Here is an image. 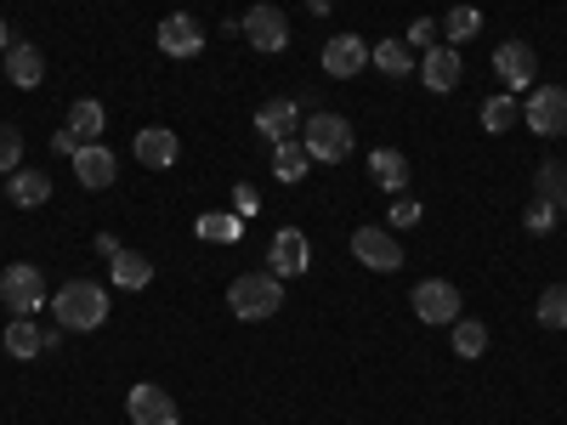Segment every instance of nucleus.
<instances>
[{"label": "nucleus", "mask_w": 567, "mask_h": 425, "mask_svg": "<svg viewBox=\"0 0 567 425\" xmlns=\"http://www.w3.org/2000/svg\"><path fill=\"white\" fill-rule=\"evenodd\" d=\"M120 250H125V245H120V239H114V232H97V256H103V261H114V256H120Z\"/></svg>", "instance_id": "e433bc0d"}, {"label": "nucleus", "mask_w": 567, "mask_h": 425, "mask_svg": "<svg viewBox=\"0 0 567 425\" xmlns=\"http://www.w3.org/2000/svg\"><path fill=\"white\" fill-rule=\"evenodd\" d=\"M329 7H336V0H307V12H312V18H329Z\"/></svg>", "instance_id": "58836bf2"}, {"label": "nucleus", "mask_w": 567, "mask_h": 425, "mask_svg": "<svg viewBox=\"0 0 567 425\" xmlns=\"http://www.w3.org/2000/svg\"><path fill=\"white\" fill-rule=\"evenodd\" d=\"M125 414H131V425H182L176 397L165 386H148V381L125 392Z\"/></svg>", "instance_id": "1a4fd4ad"}, {"label": "nucleus", "mask_w": 567, "mask_h": 425, "mask_svg": "<svg viewBox=\"0 0 567 425\" xmlns=\"http://www.w3.org/2000/svg\"><path fill=\"white\" fill-rule=\"evenodd\" d=\"M494 74L505 80V91H511V97H516V91H534V74H539L534 45H528V40H505L499 52H494Z\"/></svg>", "instance_id": "f8f14e48"}, {"label": "nucleus", "mask_w": 567, "mask_h": 425, "mask_svg": "<svg viewBox=\"0 0 567 425\" xmlns=\"http://www.w3.org/2000/svg\"><path fill=\"white\" fill-rule=\"evenodd\" d=\"M7 199L23 205V210L45 205V199H52V176H45V170H12L7 176Z\"/></svg>", "instance_id": "5701e85b"}, {"label": "nucleus", "mask_w": 567, "mask_h": 425, "mask_svg": "<svg viewBox=\"0 0 567 425\" xmlns=\"http://www.w3.org/2000/svg\"><path fill=\"white\" fill-rule=\"evenodd\" d=\"M159 52H165V58H199V52H205V29L187 18V12H171V18L159 23Z\"/></svg>", "instance_id": "2eb2a0df"}, {"label": "nucleus", "mask_w": 567, "mask_h": 425, "mask_svg": "<svg viewBox=\"0 0 567 425\" xmlns=\"http://www.w3.org/2000/svg\"><path fill=\"white\" fill-rule=\"evenodd\" d=\"M318 63H323L329 80H358V74L369 69V40H363V34H329Z\"/></svg>", "instance_id": "9d476101"}, {"label": "nucleus", "mask_w": 567, "mask_h": 425, "mask_svg": "<svg viewBox=\"0 0 567 425\" xmlns=\"http://www.w3.org/2000/svg\"><path fill=\"white\" fill-rule=\"evenodd\" d=\"M307 170H312V154L301 148V142H278V148H272V182L278 187L307 182Z\"/></svg>", "instance_id": "4be33fe9"}, {"label": "nucleus", "mask_w": 567, "mask_h": 425, "mask_svg": "<svg viewBox=\"0 0 567 425\" xmlns=\"http://www.w3.org/2000/svg\"><path fill=\"white\" fill-rule=\"evenodd\" d=\"M63 125H69L80 142H97V136L109 131V114H103V103H97V97H80V103L69 108V120H63Z\"/></svg>", "instance_id": "393cba45"}, {"label": "nucleus", "mask_w": 567, "mask_h": 425, "mask_svg": "<svg viewBox=\"0 0 567 425\" xmlns=\"http://www.w3.org/2000/svg\"><path fill=\"white\" fill-rule=\"evenodd\" d=\"M420 216H425V210H420V199H403V194H398V205L386 210V221H392V227H420Z\"/></svg>", "instance_id": "f704fd0d"}, {"label": "nucleus", "mask_w": 567, "mask_h": 425, "mask_svg": "<svg viewBox=\"0 0 567 425\" xmlns=\"http://www.w3.org/2000/svg\"><path fill=\"white\" fill-rule=\"evenodd\" d=\"M534 194H539V199H550V205H561V199H567V165H561V159H545V165L534 170Z\"/></svg>", "instance_id": "c85d7f7f"}, {"label": "nucleus", "mask_w": 567, "mask_h": 425, "mask_svg": "<svg viewBox=\"0 0 567 425\" xmlns=\"http://www.w3.org/2000/svg\"><path fill=\"white\" fill-rule=\"evenodd\" d=\"M301 148L312 154V165H341L352 154V125L341 114H312L301 125Z\"/></svg>", "instance_id": "7ed1b4c3"}, {"label": "nucleus", "mask_w": 567, "mask_h": 425, "mask_svg": "<svg viewBox=\"0 0 567 425\" xmlns=\"http://www.w3.org/2000/svg\"><path fill=\"white\" fill-rule=\"evenodd\" d=\"M58 329H74V335H85V329H103L109 323V290L91 278H69L58 290Z\"/></svg>", "instance_id": "f257e3e1"}, {"label": "nucleus", "mask_w": 567, "mask_h": 425, "mask_svg": "<svg viewBox=\"0 0 567 425\" xmlns=\"http://www.w3.org/2000/svg\"><path fill=\"white\" fill-rule=\"evenodd\" d=\"M227 307L239 323H267L278 307H284V278L272 272H239L227 283Z\"/></svg>", "instance_id": "f03ea898"}, {"label": "nucleus", "mask_w": 567, "mask_h": 425, "mask_svg": "<svg viewBox=\"0 0 567 425\" xmlns=\"http://www.w3.org/2000/svg\"><path fill=\"white\" fill-rule=\"evenodd\" d=\"M74 176H80V187H114V176H120V165H114V154L103 148V142H85V148L74 154Z\"/></svg>", "instance_id": "dca6fc26"}, {"label": "nucleus", "mask_w": 567, "mask_h": 425, "mask_svg": "<svg viewBox=\"0 0 567 425\" xmlns=\"http://www.w3.org/2000/svg\"><path fill=\"white\" fill-rule=\"evenodd\" d=\"M437 34H443V23H432V18H414V23L403 29L409 52H432V45H437Z\"/></svg>", "instance_id": "473e14b6"}, {"label": "nucleus", "mask_w": 567, "mask_h": 425, "mask_svg": "<svg viewBox=\"0 0 567 425\" xmlns=\"http://www.w3.org/2000/svg\"><path fill=\"white\" fill-rule=\"evenodd\" d=\"M534 318H539V329H567V283H550L534 307Z\"/></svg>", "instance_id": "c756f323"}, {"label": "nucleus", "mask_w": 567, "mask_h": 425, "mask_svg": "<svg viewBox=\"0 0 567 425\" xmlns=\"http://www.w3.org/2000/svg\"><path fill=\"white\" fill-rule=\"evenodd\" d=\"M449 329H454V352H460L465 363L488 352V323H477V318H454Z\"/></svg>", "instance_id": "bb28decb"}, {"label": "nucleus", "mask_w": 567, "mask_h": 425, "mask_svg": "<svg viewBox=\"0 0 567 425\" xmlns=\"http://www.w3.org/2000/svg\"><path fill=\"white\" fill-rule=\"evenodd\" d=\"M523 125L534 136H567V91L561 85H534L523 103Z\"/></svg>", "instance_id": "423d86ee"}, {"label": "nucleus", "mask_w": 567, "mask_h": 425, "mask_svg": "<svg viewBox=\"0 0 567 425\" xmlns=\"http://www.w3.org/2000/svg\"><path fill=\"white\" fill-rule=\"evenodd\" d=\"M194 232L205 245H239L245 239V216H233V210H205L194 216Z\"/></svg>", "instance_id": "412c9836"}, {"label": "nucleus", "mask_w": 567, "mask_h": 425, "mask_svg": "<svg viewBox=\"0 0 567 425\" xmlns=\"http://www.w3.org/2000/svg\"><path fill=\"white\" fill-rule=\"evenodd\" d=\"M52 148H58V154H63V159H74V154H80V148H85V142H80V136H74V131H69V125H58V131H52Z\"/></svg>", "instance_id": "c9c22d12"}, {"label": "nucleus", "mask_w": 567, "mask_h": 425, "mask_svg": "<svg viewBox=\"0 0 567 425\" xmlns=\"http://www.w3.org/2000/svg\"><path fill=\"white\" fill-rule=\"evenodd\" d=\"M233 199H239V216H250V210H256V187L239 182V194H233Z\"/></svg>", "instance_id": "4c0bfd02"}, {"label": "nucleus", "mask_w": 567, "mask_h": 425, "mask_svg": "<svg viewBox=\"0 0 567 425\" xmlns=\"http://www.w3.org/2000/svg\"><path fill=\"white\" fill-rule=\"evenodd\" d=\"M465 74V58L460 45H432V52H420V85L432 91V97H449Z\"/></svg>", "instance_id": "ddd939ff"}, {"label": "nucleus", "mask_w": 567, "mask_h": 425, "mask_svg": "<svg viewBox=\"0 0 567 425\" xmlns=\"http://www.w3.org/2000/svg\"><path fill=\"white\" fill-rule=\"evenodd\" d=\"M369 63L381 69L386 80H409L420 63H414V52H409V40L398 34V40H381V45H369Z\"/></svg>", "instance_id": "6ab92c4d"}, {"label": "nucleus", "mask_w": 567, "mask_h": 425, "mask_svg": "<svg viewBox=\"0 0 567 425\" xmlns=\"http://www.w3.org/2000/svg\"><path fill=\"white\" fill-rule=\"evenodd\" d=\"M256 131H261V142H296V131H301V103L296 97H272V103H261L256 108Z\"/></svg>", "instance_id": "4468645a"}, {"label": "nucleus", "mask_w": 567, "mask_h": 425, "mask_svg": "<svg viewBox=\"0 0 567 425\" xmlns=\"http://www.w3.org/2000/svg\"><path fill=\"white\" fill-rule=\"evenodd\" d=\"M409 307H414V318L420 323H454L460 318V290L449 278H425V283H414V296H409Z\"/></svg>", "instance_id": "6e6552de"}, {"label": "nucleus", "mask_w": 567, "mask_h": 425, "mask_svg": "<svg viewBox=\"0 0 567 425\" xmlns=\"http://www.w3.org/2000/svg\"><path fill=\"white\" fill-rule=\"evenodd\" d=\"M7 80H12L18 91H34V85L45 80V58H40V45H29V40L7 45Z\"/></svg>", "instance_id": "a211bd4d"}, {"label": "nucleus", "mask_w": 567, "mask_h": 425, "mask_svg": "<svg viewBox=\"0 0 567 425\" xmlns=\"http://www.w3.org/2000/svg\"><path fill=\"white\" fill-rule=\"evenodd\" d=\"M516 120H523V103H516L511 91H499V97H488V103H483V131H494V136H499V131H511Z\"/></svg>", "instance_id": "cd10ccee"}, {"label": "nucleus", "mask_w": 567, "mask_h": 425, "mask_svg": "<svg viewBox=\"0 0 567 425\" xmlns=\"http://www.w3.org/2000/svg\"><path fill=\"white\" fill-rule=\"evenodd\" d=\"M7 352H12L18 363L40 357V352H45V329H34L29 318H12V323H7Z\"/></svg>", "instance_id": "a878e982"}, {"label": "nucleus", "mask_w": 567, "mask_h": 425, "mask_svg": "<svg viewBox=\"0 0 567 425\" xmlns=\"http://www.w3.org/2000/svg\"><path fill=\"white\" fill-rule=\"evenodd\" d=\"M176 154H182L176 131H165V125H148V131H136V159L148 165V170H171V165H176Z\"/></svg>", "instance_id": "f3484780"}, {"label": "nucleus", "mask_w": 567, "mask_h": 425, "mask_svg": "<svg viewBox=\"0 0 567 425\" xmlns=\"http://www.w3.org/2000/svg\"><path fill=\"white\" fill-rule=\"evenodd\" d=\"M483 29V12L477 7H449V18H443V34H449V45H465L471 34Z\"/></svg>", "instance_id": "7c9ffc66"}, {"label": "nucleus", "mask_w": 567, "mask_h": 425, "mask_svg": "<svg viewBox=\"0 0 567 425\" xmlns=\"http://www.w3.org/2000/svg\"><path fill=\"white\" fill-rule=\"evenodd\" d=\"M239 34L256 45V52H267V58H278V52H290V18H284L278 7H250L245 18H239Z\"/></svg>", "instance_id": "39448f33"}, {"label": "nucleus", "mask_w": 567, "mask_h": 425, "mask_svg": "<svg viewBox=\"0 0 567 425\" xmlns=\"http://www.w3.org/2000/svg\"><path fill=\"white\" fill-rule=\"evenodd\" d=\"M369 176H374L381 194H403V187H409V159L398 148H374L369 154Z\"/></svg>", "instance_id": "aec40b11"}, {"label": "nucleus", "mask_w": 567, "mask_h": 425, "mask_svg": "<svg viewBox=\"0 0 567 425\" xmlns=\"http://www.w3.org/2000/svg\"><path fill=\"white\" fill-rule=\"evenodd\" d=\"M307 267H312L307 232H301V227H278L272 245H267V272H272V278H301Z\"/></svg>", "instance_id": "0eeeda50"}, {"label": "nucleus", "mask_w": 567, "mask_h": 425, "mask_svg": "<svg viewBox=\"0 0 567 425\" xmlns=\"http://www.w3.org/2000/svg\"><path fill=\"white\" fill-rule=\"evenodd\" d=\"M0 58H7V23H0Z\"/></svg>", "instance_id": "ea45409f"}, {"label": "nucleus", "mask_w": 567, "mask_h": 425, "mask_svg": "<svg viewBox=\"0 0 567 425\" xmlns=\"http://www.w3.org/2000/svg\"><path fill=\"white\" fill-rule=\"evenodd\" d=\"M561 221H567V199H561Z\"/></svg>", "instance_id": "a19ab883"}, {"label": "nucleus", "mask_w": 567, "mask_h": 425, "mask_svg": "<svg viewBox=\"0 0 567 425\" xmlns=\"http://www.w3.org/2000/svg\"><path fill=\"white\" fill-rule=\"evenodd\" d=\"M0 170H23V131L18 125H7V120H0Z\"/></svg>", "instance_id": "2f4dec72"}, {"label": "nucleus", "mask_w": 567, "mask_h": 425, "mask_svg": "<svg viewBox=\"0 0 567 425\" xmlns=\"http://www.w3.org/2000/svg\"><path fill=\"white\" fill-rule=\"evenodd\" d=\"M352 256H358L369 272H398V267H403V245L392 239V227H358V232H352Z\"/></svg>", "instance_id": "9b49d317"}, {"label": "nucleus", "mask_w": 567, "mask_h": 425, "mask_svg": "<svg viewBox=\"0 0 567 425\" xmlns=\"http://www.w3.org/2000/svg\"><path fill=\"white\" fill-rule=\"evenodd\" d=\"M0 301L12 307V318H34L45 307V272L34 261H12L0 272Z\"/></svg>", "instance_id": "20e7f679"}, {"label": "nucleus", "mask_w": 567, "mask_h": 425, "mask_svg": "<svg viewBox=\"0 0 567 425\" xmlns=\"http://www.w3.org/2000/svg\"><path fill=\"white\" fill-rule=\"evenodd\" d=\"M556 216H561V210H556L550 199H534V205H528V216H523V227L534 232V239H545V232L556 227Z\"/></svg>", "instance_id": "72a5a7b5"}, {"label": "nucleus", "mask_w": 567, "mask_h": 425, "mask_svg": "<svg viewBox=\"0 0 567 425\" xmlns=\"http://www.w3.org/2000/svg\"><path fill=\"white\" fill-rule=\"evenodd\" d=\"M109 267H114V283H120V290H148V283H154V261L142 256V250H120Z\"/></svg>", "instance_id": "b1692460"}]
</instances>
